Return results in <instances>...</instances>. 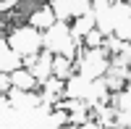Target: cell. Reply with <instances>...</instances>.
<instances>
[{
	"mask_svg": "<svg viewBox=\"0 0 131 129\" xmlns=\"http://www.w3.org/2000/svg\"><path fill=\"white\" fill-rule=\"evenodd\" d=\"M76 74V66H73V61H68V58H52V77L55 79H60L63 84L68 82L71 77Z\"/></svg>",
	"mask_w": 131,
	"mask_h": 129,
	"instance_id": "30bf717a",
	"label": "cell"
},
{
	"mask_svg": "<svg viewBox=\"0 0 131 129\" xmlns=\"http://www.w3.org/2000/svg\"><path fill=\"white\" fill-rule=\"evenodd\" d=\"M39 103L45 105V108H58V105L66 100V84L60 79H47L45 84H39Z\"/></svg>",
	"mask_w": 131,
	"mask_h": 129,
	"instance_id": "277c9868",
	"label": "cell"
},
{
	"mask_svg": "<svg viewBox=\"0 0 131 129\" xmlns=\"http://www.w3.org/2000/svg\"><path fill=\"white\" fill-rule=\"evenodd\" d=\"M8 103H10V108H16L21 113H34V111L42 108L37 92H21V90H10L8 92Z\"/></svg>",
	"mask_w": 131,
	"mask_h": 129,
	"instance_id": "8992f818",
	"label": "cell"
},
{
	"mask_svg": "<svg viewBox=\"0 0 131 129\" xmlns=\"http://www.w3.org/2000/svg\"><path fill=\"white\" fill-rule=\"evenodd\" d=\"M5 42H8V48L21 58V66H24L26 61H34L42 53V32H37L34 26H29V24L13 26Z\"/></svg>",
	"mask_w": 131,
	"mask_h": 129,
	"instance_id": "7a4b0ae2",
	"label": "cell"
},
{
	"mask_svg": "<svg viewBox=\"0 0 131 129\" xmlns=\"http://www.w3.org/2000/svg\"><path fill=\"white\" fill-rule=\"evenodd\" d=\"M16 0H0V11H5V8H10Z\"/></svg>",
	"mask_w": 131,
	"mask_h": 129,
	"instance_id": "4fadbf2b",
	"label": "cell"
},
{
	"mask_svg": "<svg viewBox=\"0 0 131 129\" xmlns=\"http://www.w3.org/2000/svg\"><path fill=\"white\" fill-rule=\"evenodd\" d=\"M24 69L31 71V77L37 79V84H45L47 79H52V56L42 50L34 61H26L24 63Z\"/></svg>",
	"mask_w": 131,
	"mask_h": 129,
	"instance_id": "5b68a950",
	"label": "cell"
},
{
	"mask_svg": "<svg viewBox=\"0 0 131 129\" xmlns=\"http://www.w3.org/2000/svg\"><path fill=\"white\" fill-rule=\"evenodd\" d=\"M8 77H10V87H13V90H21V92H34V90L39 87L37 79L31 77V71H26L24 66L16 69L13 74H8Z\"/></svg>",
	"mask_w": 131,
	"mask_h": 129,
	"instance_id": "ba28073f",
	"label": "cell"
},
{
	"mask_svg": "<svg viewBox=\"0 0 131 129\" xmlns=\"http://www.w3.org/2000/svg\"><path fill=\"white\" fill-rule=\"evenodd\" d=\"M42 50L50 53L52 58H68V61H76L79 56V45H76V40L71 37V29L68 24H63V21H55L45 34H42Z\"/></svg>",
	"mask_w": 131,
	"mask_h": 129,
	"instance_id": "6da1fadb",
	"label": "cell"
},
{
	"mask_svg": "<svg viewBox=\"0 0 131 129\" xmlns=\"http://www.w3.org/2000/svg\"><path fill=\"white\" fill-rule=\"evenodd\" d=\"M73 66H76V77H81V79H86V82L102 79L105 71L110 69V53H107L105 48H86V50H79Z\"/></svg>",
	"mask_w": 131,
	"mask_h": 129,
	"instance_id": "3957f363",
	"label": "cell"
},
{
	"mask_svg": "<svg viewBox=\"0 0 131 129\" xmlns=\"http://www.w3.org/2000/svg\"><path fill=\"white\" fill-rule=\"evenodd\" d=\"M71 29V37L76 40V45H81V40L89 34L92 29H97V21H94V13H86V16H79V19H73V26Z\"/></svg>",
	"mask_w": 131,
	"mask_h": 129,
	"instance_id": "9c48e42d",
	"label": "cell"
},
{
	"mask_svg": "<svg viewBox=\"0 0 131 129\" xmlns=\"http://www.w3.org/2000/svg\"><path fill=\"white\" fill-rule=\"evenodd\" d=\"M26 24H29V26H34L37 32H39V29H45V32H47L52 24H55V13H52V8H50V5H37V8L29 13V21H26Z\"/></svg>",
	"mask_w": 131,
	"mask_h": 129,
	"instance_id": "52a82bcc",
	"label": "cell"
},
{
	"mask_svg": "<svg viewBox=\"0 0 131 129\" xmlns=\"http://www.w3.org/2000/svg\"><path fill=\"white\" fill-rule=\"evenodd\" d=\"M102 40H105V37L100 34V29H92V32H89V34H86L81 42H84L86 48H102Z\"/></svg>",
	"mask_w": 131,
	"mask_h": 129,
	"instance_id": "8fae6325",
	"label": "cell"
},
{
	"mask_svg": "<svg viewBox=\"0 0 131 129\" xmlns=\"http://www.w3.org/2000/svg\"><path fill=\"white\" fill-rule=\"evenodd\" d=\"M10 90H13V87H10V77H8V74H0V92H10Z\"/></svg>",
	"mask_w": 131,
	"mask_h": 129,
	"instance_id": "7c38bea8",
	"label": "cell"
}]
</instances>
